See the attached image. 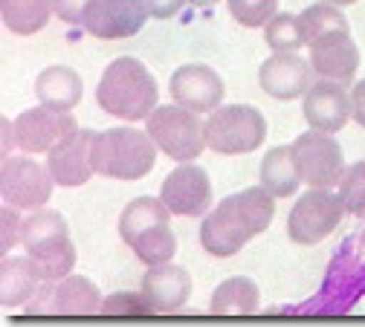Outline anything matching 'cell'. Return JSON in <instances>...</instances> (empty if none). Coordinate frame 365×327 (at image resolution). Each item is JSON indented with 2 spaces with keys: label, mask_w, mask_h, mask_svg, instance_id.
Masks as SVG:
<instances>
[{
  "label": "cell",
  "mask_w": 365,
  "mask_h": 327,
  "mask_svg": "<svg viewBox=\"0 0 365 327\" xmlns=\"http://www.w3.org/2000/svg\"><path fill=\"white\" fill-rule=\"evenodd\" d=\"M351 110H354V122L365 128V78L351 90Z\"/></svg>",
  "instance_id": "e575fe53"
},
{
  "label": "cell",
  "mask_w": 365,
  "mask_h": 327,
  "mask_svg": "<svg viewBox=\"0 0 365 327\" xmlns=\"http://www.w3.org/2000/svg\"><path fill=\"white\" fill-rule=\"evenodd\" d=\"M296 21H299V29H302L304 43H310L313 38L325 35V32H331V29H351V26H348V18L342 15V6L325 4V0H322V4L307 6L302 15H296Z\"/></svg>",
  "instance_id": "4316f807"
},
{
  "label": "cell",
  "mask_w": 365,
  "mask_h": 327,
  "mask_svg": "<svg viewBox=\"0 0 365 327\" xmlns=\"http://www.w3.org/2000/svg\"><path fill=\"white\" fill-rule=\"evenodd\" d=\"M325 4H334V6H351L356 0H325Z\"/></svg>",
  "instance_id": "8d00e7d4"
},
{
  "label": "cell",
  "mask_w": 365,
  "mask_h": 327,
  "mask_svg": "<svg viewBox=\"0 0 365 327\" xmlns=\"http://www.w3.org/2000/svg\"><path fill=\"white\" fill-rule=\"evenodd\" d=\"M302 113H304L310 128L325 130V133H336V130H342L348 125V119H354L351 93H345V84L322 78L304 93Z\"/></svg>",
  "instance_id": "d6986e66"
},
{
  "label": "cell",
  "mask_w": 365,
  "mask_h": 327,
  "mask_svg": "<svg viewBox=\"0 0 365 327\" xmlns=\"http://www.w3.org/2000/svg\"><path fill=\"white\" fill-rule=\"evenodd\" d=\"M78 128V122L70 116V110L56 108H29L12 122V142L24 154H50L58 142Z\"/></svg>",
  "instance_id": "7c38bea8"
},
{
  "label": "cell",
  "mask_w": 365,
  "mask_h": 327,
  "mask_svg": "<svg viewBox=\"0 0 365 327\" xmlns=\"http://www.w3.org/2000/svg\"><path fill=\"white\" fill-rule=\"evenodd\" d=\"M102 293L84 275H67L53 284L50 316H96L102 313Z\"/></svg>",
  "instance_id": "44dd1931"
},
{
  "label": "cell",
  "mask_w": 365,
  "mask_h": 327,
  "mask_svg": "<svg viewBox=\"0 0 365 327\" xmlns=\"http://www.w3.org/2000/svg\"><path fill=\"white\" fill-rule=\"evenodd\" d=\"M192 6H197V9H209V6H215V4H220V0H189Z\"/></svg>",
  "instance_id": "d590c367"
},
{
  "label": "cell",
  "mask_w": 365,
  "mask_h": 327,
  "mask_svg": "<svg viewBox=\"0 0 365 327\" xmlns=\"http://www.w3.org/2000/svg\"><path fill=\"white\" fill-rule=\"evenodd\" d=\"M230 4V12L232 18L247 26V29H258V26H267L279 12V0H226Z\"/></svg>",
  "instance_id": "f1b7e54d"
},
{
  "label": "cell",
  "mask_w": 365,
  "mask_h": 327,
  "mask_svg": "<svg viewBox=\"0 0 365 327\" xmlns=\"http://www.w3.org/2000/svg\"><path fill=\"white\" fill-rule=\"evenodd\" d=\"M81 93H84L81 76L73 67H64V64L41 70L38 78H35L38 102L47 105V108H56V110H73L81 102Z\"/></svg>",
  "instance_id": "603a6c76"
},
{
  "label": "cell",
  "mask_w": 365,
  "mask_h": 327,
  "mask_svg": "<svg viewBox=\"0 0 365 327\" xmlns=\"http://www.w3.org/2000/svg\"><path fill=\"white\" fill-rule=\"evenodd\" d=\"M261 307V293L252 278L244 275H232L226 281L217 284V290L212 293V304L209 310L215 316H252Z\"/></svg>",
  "instance_id": "cb8c5ba5"
},
{
  "label": "cell",
  "mask_w": 365,
  "mask_h": 327,
  "mask_svg": "<svg viewBox=\"0 0 365 327\" xmlns=\"http://www.w3.org/2000/svg\"><path fill=\"white\" fill-rule=\"evenodd\" d=\"M264 41L276 53H293V50H299V46L304 43L302 29H299V21L290 12H279L276 18H272L264 26Z\"/></svg>",
  "instance_id": "83f0119b"
},
{
  "label": "cell",
  "mask_w": 365,
  "mask_h": 327,
  "mask_svg": "<svg viewBox=\"0 0 365 327\" xmlns=\"http://www.w3.org/2000/svg\"><path fill=\"white\" fill-rule=\"evenodd\" d=\"M148 21L145 0H93L84 12V29L102 41L133 38Z\"/></svg>",
  "instance_id": "5bb4252c"
},
{
  "label": "cell",
  "mask_w": 365,
  "mask_h": 327,
  "mask_svg": "<svg viewBox=\"0 0 365 327\" xmlns=\"http://www.w3.org/2000/svg\"><path fill=\"white\" fill-rule=\"evenodd\" d=\"M119 235L145 266L168 264L177 252L171 212L160 197H136L122 209Z\"/></svg>",
  "instance_id": "3957f363"
},
{
  "label": "cell",
  "mask_w": 365,
  "mask_h": 327,
  "mask_svg": "<svg viewBox=\"0 0 365 327\" xmlns=\"http://www.w3.org/2000/svg\"><path fill=\"white\" fill-rule=\"evenodd\" d=\"M339 197L351 214L365 217V160L345 168L342 182H339Z\"/></svg>",
  "instance_id": "f546056e"
},
{
  "label": "cell",
  "mask_w": 365,
  "mask_h": 327,
  "mask_svg": "<svg viewBox=\"0 0 365 327\" xmlns=\"http://www.w3.org/2000/svg\"><path fill=\"white\" fill-rule=\"evenodd\" d=\"M41 284L43 275L29 255L26 258L4 255V261H0V301H4L6 310H15L24 301H29Z\"/></svg>",
  "instance_id": "7402d4cb"
},
{
  "label": "cell",
  "mask_w": 365,
  "mask_h": 327,
  "mask_svg": "<svg viewBox=\"0 0 365 327\" xmlns=\"http://www.w3.org/2000/svg\"><path fill=\"white\" fill-rule=\"evenodd\" d=\"M160 200L177 217H200V214H206L212 209V182H209V174L200 165H195V162L177 165L163 180Z\"/></svg>",
  "instance_id": "4fadbf2b"
},
{
  "label": "cell",
  "mask_w": 365,
  "mask_h": 327,
  "mask_svg": "<svg viewBox=\"0 0 365 327\" xmlns=\"http://www.w3.org/2000/svg\"><path fill=\"white\" fill-rule=\"evenodd\" d=\"M93 130L76 128L64 142H58L47 154V168L61 189H78L90 177H93V162H90V145H93Z\"/></svg>",
  "instance_id": "ac0fdd59"
},
{
  "label": "cell",
  "mask_w": 365,
  "mask_h": 327,
  "mask_svg": "<svg viewBox=\"0 0 365 327\" xmlns=\"http://www.w3.org/2000/svg\"><path fill=\"white\" fill-rule=\"evenodd\" d=\"M351 246H345L334 261H331V269L325 275V284L319 290V296L313 299V304L307 310L313 313H325V316H334V313H348L365 293V255L359 258L348 252Z\"/></svg>",
  "instance_id": "8fae6325"
},
{
  "label": "cell",
  "mask_w": 365,
  "mask_h": 327,
  "mask_svg": "<svg viewBox=\"0 0 365 327\" xmlns=\"http://www.w3.org/2000/svg\"><path fill=\"white\" fill-rule=\"evenodd\" d=\"M168 90L177 105L195 113H212L223 99V78L206 64H182L174 70Z\"/></svg>",
  "instance_id": "2e32d148"
},
{
  "label": "cell",
  "mask_w": 365,
  "mask_h": 327,
  "mask_svg": "<svg viewBox=\"0 0 365 327\" xmlns=\"http://www.w3.org/2000/svg\"><path fill=\"white\" fill-rule=\"evenodd\" d=\"M345 203L331 189H310L304 192L287 217V238L299 246H313L331 238L345 217Z\"/></svg>",
  "instance_id": "ba28073f"
},
{
  "label": "cell",
  "mask_w": 365,
  "mask_h": 327,
  "mask_svg": "<svg viewBox=\"0 0 365 327\" xmlns=\"http://www.w3.org/2000/svg\"><path fill=\"white\" fill-rule=\"evenodd\" d=\"M18 212L21 209H15L9 203H4V212H0V223H4V232H0V252L4 255H9L24 238V220Z\"/></svg>",
  "instance_id": "1f68e13d"
},
{
  "label": "cell",
  "mask_w": 365,
  "mask_h": 327,
  "mask_svg": "<svg viewBox=\"0 0 365 327\" xmlns=\"http://www.w3.org/2000/svg\"><path fill=\"white\" fill-rule=\"evenodd\" d=\"M157 78L140 58H116L105 67L96 102L108 116L125 119V122H143L157 110Z\"/></svg>",
  "instance_id": "7a4b0ae2"
},
{
  "label": "cell",
  "mask_w": 365,
  "mask_h": 327,
  "mask_svg": "<svg viewBox=\"0 0 365 327\" xmlns=\"http://www.w3.org/2000/svg\"><path fill=\"white\" fill-rule=\"evenodd\" d=\"M21 244L38 264L43 281H61L76 264V246L70 241L67 220L56 209H35L29 217H24Z\"/></svg>",
  "instance_id": "5b68a950"
},
{
  "label": "cell",
  "mask_w": 365,
  "mask_h": 327,
  "mask_svg": "<svg viewBox=\"0 0 365 327\" xmlns=\"http://www.w3.org/2000/svg\"><path fill=\"white\" fill-rule=\"evenodd\" d=\"M182 4H189V0H145V6H148V15L157 18V21H165V18H174Z\"/></svg>",
  "instance_id": "836d02e7"
},
{
  "label": "cell",
  "mask_w": 365,
  "mask_h": 327,
  "mask_svg": "<svg viewBox=\"0 0 365 327\" xmlns=\"http://www.w3.org/2000/svg\"><path fill=\"white\" fill-rule=\"evenodd\" d=\"M310 61L302 58L296 50L293 53H272L261 70H258V84L267 96L279 102H293L310 90Z\"/></svg>",
  "instance_id": "e0dca14e"
},
{
  "label": "cell",
  "mask_w": 365,
  "mask_h": 327,
  "mask_svg": "<svg viewBox=\"0 0 365 327\" xmlns=\"http://www.w3.org/2000/svg\"><path fill=\"white\" fill-rule=\"evenodd\" d=\"M276 217V197L264 185L244 189L238 194L223 197L203 223H200V244L215 258H232L238 255L255 235L269 229Z\"/></svg>",
  "instance_id": "6da1fadb"
},
{
  "label": "cell",
  "mask_w": 365,
  "mask_h": 327,
  "mask_svg": "<svg viewBox=\"0 0 365 327\" xmlns=\"http://www.w3.org/2000/svg\"><path fill=\"white\" fill-rule=\"evenodd\" d=\"M143 293L151 299L154 310L168 316L177 313L192 296V278L182 266L174 264H157L148 266L145 278H143Z\"/></svg>",
  "instance_id": "ffe728a7"
},
{
  "label": "cell",
  "mask_w": 365,
  "mask_h": 327,
  "mask_svg": "<svg viewBox=\"0 0 365 327\" xmlns=\"http://www.w3.org/2000/svg\"><path fill=\"white\" fill-rule=\"evenodd\" d=\"M53 185L56 180L50 168L35 162L32 157L6 154L0 162V197L21 212H35L47 206L53 197Z\"/></svg>",
  "instance_id": "30bf717a"
},
{
  "label": "cell",
  "mask_w": 365,
  "mask_h": 327,
  "mask_svg": "<svg viewBox=\"0 0 365 327\" xmlns=\"http://www.w3.org/2000/svg\"><path fill=\"white\" fill-rule=\"evenodd\" d=\"M53 0H0L4 26L15 35H35L50 24Z\"/></svg>",
  "instance_id": "484cf974"
},
{
  "label": "cell",
  "mask_w": 365,
  "mask_h": 327,
  "mask_svg": "<svg viewBox=\"0 0 365 327\" xmlns=\"http://www.w3.org/2000/svg\"><path fill=\"white\" fill-rule=\"evenodd\" d=\"M290 148L304 185H310V189H334V185L342 182L345 157L334 133L310 128L293 139Z\"/></svg>",
  "instance_id": "9c48e42d"
},
{
  "label": "cell",
  "mask_w": 365,
  "mask_h": 327,
  "mask_svg": "<svg viewBox=\"0 0 365 327\" xmlns=\"http://www.w3.org/2000/svg\"><path fill=\"white\" fill-rule=\"evenodd\" d=\"M267 119L252 105H223L206 119V145L215 154L238 157L264 145Z\"/></svg>",
  "instance_id": "52a82bcc"
},
{
  "label": "cell",
  "mask_w": 365,
  "mask_h": 327,
  "mask_svg": "<svg viewBox=\"0 0 365 327\" xmlns=\"http://www.w3.org/2000/svg\"><path fill=\"white\" fill-rule=\"evenodd\" d=\"M310 67L319 78L351 84L359 70V46L351 38V29H331L307 43Z\"/></svg>",
  "instance_id": "9a60e30c"
},
{
  "label": "cell",
  "mask_w": 365,
  "mask_h": 327,
  "mask_svg": "<svg viewBox=\"0 0 365 327\" xmlns=\"http://www.w3.org/2000/svg\"><path fill=\"white\" fill-rule=\"evenodd\" d=\"M157 142L148 130L108 128L93 136L90 162L93 171L110 180H143L157 165Z\"/></svg>",
  "instance_id": "277c9868"
},
{
  "label": "cell",
  "mask_w": 365,
  "mask_h": 327,
  "mask_svg": "<svg viewBox=\"0 0 365 327\" xmlns=\"http://www.w3.org/2000/svg\"><path fill=\"white\" fill-rule=\"evenodd\" d=\"M148 133L157 142V148L171 157L174 162H195L209 145H206V122L182 105H157V110L145 119Z\"/></svg>",
  "instance_id": "8992f818"
},
{
  "label": "cell",
  "mask_w": 365,
  "mask_h": 327,
  "mask_svg": "<svg viewBox=\"0 0 365 327\" xmlns=\"http://www.w3.org/2000/svg\"><path fill=\"white\" fill-rule=\"evenodd\" d=\"M154 304L145 293H113L102 301V316H154Z\"/></svg>",
  "instance_id": "4dcf8cb0"
},
{
  "label": "cell",
  "mask_w": 365,
  "mask_h": 327,
  "mask_svg": "<svg viewBox=\"0 0 365 327\" xmlns=\"http://www.w3.org/2000/svg\"><path fill=\"white\" fill-rule=\"evenodd\" d=\"M93 0H53V12L64 24H84V12Z\"/></svg>",
  "instance_id": "d6a6232c"
},
{
  "label": "cell",
  "mask_w": 365,
  "mask_h": 327,
  "mask_svg": "<svg viewBox=\"0 0 365 327\" xmlns=\"http://www.w3.org/2000/svg\"><path fill=\"white\" fill-rule=\"evenodd\" d=\"M261 185L272 194V197H290L299 192L302 177L293 160V148H272L267 151V157L261 160Z\"/></svg>",
  "instance_id": "d4e9b609"
}]
</instances>
